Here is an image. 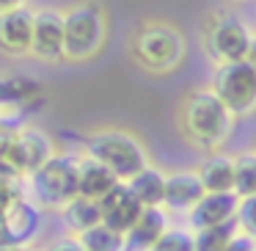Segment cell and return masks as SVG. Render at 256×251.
<instances>
[{
    "mask_svg": "<svg viewBox=\"0 0 256 251\" xmlns=\"http://www.w3.org/2000/svg\"><path fill=\"white\" fill-rule=\"evenodd\" d=\"M237 119L215 97L212 89H196L179 105V130L201 152H220L232 138Z\"/></svg>",
    "mask_w": 256,
    "mask_h": 251,
    "instance_id": "cell-1",
    "label": "cell"
},
{
    "mask_svg": "<svg viewBox=\"0 0 256 251\" xmlns=\"http://www.w3.org/2000/svg\"><path fill=\"white\" fill-rule=\"evenodd\" d=\"M130 58L149 75H171L188 58V39L168 20H146L130 36Z\"/></svg>",
    "mask_w": 256,
    "mask_h": 251,
    "instance_id": "cell-2",
    "label": "cell"
},
{
    "mask_svg": "<svg viewBox=\"0 0 256 251\" xmlns=\"http://www.w3.org/2000/svg\"><path fill=\"white\" fill-rule=\"evenodd\" d=\"M64 61L88 64L102 56L110 36V17L100 0H78L64 9Z\"/></svg>",
    "mask_w": 256,
    "mask_h": 251,
    "instance_id": "cell-3",
    "label": "cell"
},
{
    "mask_svg": "<svg viewBox=\"0 0 256 251\" xmlns=\"http://www.w3.org/2000/svg\"><path fill=\"white\" fill-rule=\"evenodd\" d=\"M86 155L100 160L105 168H110L118 182H127L140 168L149 166V152H146L144 141L135 133L116 127L91 133L86 138Z\"/></svg>",
    "mask_w": 256,
    "mask_h": 251,
    "instance_id": "cell-4",
    "label": "cell"
},
{
    "mask_svg": "<svg viewBox=\"0 0 256 251\" xmlns=\"http://www.w3.org/2000/svg\"><path fill=\"white\" fill-rule=\"evenodd\" d=\"M28 193L39 210L61 212L78 196V157L66 152H56L47 163H42L34 174H28Z\"/></svg>",
    "mask_w": 256,
    "mask_h": 251,
    "instance_id": "cell-5",
    "label": "cell"
},
{
    "mask_svg": "<svg viewBox=\"0 0 256 251\" xmlns=\"http://www.w3.org/2000/svg\"><path fill=\"white\" fill-rule=\"evenodd\" d=\"M254 45L250 28L232 12H215L204 23V50L218 64L245 61Z\"/></svg>",
    "mask_w": 256,
    "mask_h": 251,
    "instance_id": "cell-6",
    "label": "cell"
},
{
    "mask_svg": "<svg viewBox=\"0 0 256 251\" xmlns=\"http://www.w3.org/2000/svg\"><path fill=\"white\" fill-rule=\"evenodd\" d=\"M212 91L228 108L234 119H245L256 113V69L250 61H232L218 64L212 75Z\"/></svg>",
    "mask_w": 256,
    "mask_h": 251,
    "instance_id": "cell-7",
    "label": "cell"
},
{
    "mask_svg": "<svg viewBox=\"0 0 256 251\" xmlns=\"http://www.w3.org/2000/svg\"><path fill=\"white\" fill-rule=\"evenodd\" d=\"M30 58L42 64L64 61V14L61 9H36L34 36H30Z\"/></svg>",
    "mask_w": 256,
    "mask_h": 251,
    "instance_id": "cell-8",
    "label": "cell"
},
{
    "mask_svg": "<svg viewBox=\"0 0 256 251\" xmlns=\"http://www.w3.org/2000/svg\"><path fill=\"white\" fill-rule=\"evenodd\" d=\"M42 229V210L30 199H20L0 218V245L3 248H25Z\"/></svg>",
    "mask_w": 256,
    "mask_h": 251,
    "instance_id": "cell-9",
    "label": "cell"
},
{
    "mask_svg": "<svg viewBox=\"0 0 256 251\" xmlns=\"http://www.w3.org/2000/svg\"><path fill=\"white\" fill-rule=\"evenodd\" d=\"M30 36H34V9L17 6L0 14V53L3 56H30Z\"/></svg>",
    "mask_w": 256,
    "mask_h": 251,
    "instance_id": "cell-10",
    "label": "cell"
},
{
    "mask_svg": "<svg viewBox=\"0 0 256 251\" xmlns=\"http://www.w3.org/2000/svg\"><path fill=\"white\" fill-rule=\"evenodd\" d=\"M237 207H240V196L237 193H204L193 207L188 210V229L204 226H218V223H228L237 218Z\"/></svg>",
    "mask_w": 256,
    "mask_h": 251,
    "instance_id": "cell-11",
    "label": "cell"
},
{
    "mask_svg": "<svg viewBox=\"0 0 256 251\" xmlns=\"http://www.w3.org/2000/svg\"><path fill=\"white\" fill-rule=\"evenodd\" d=\"M140 212H144V204L132 196L127 182H118L110 193L100 199V221L122 234L138 221Z\"/></svg>",
    "mask_w": 256,
    "mask_h": 251,
    "instance_id": "cell-12",
    "label": "cell"
},
{
    "mask_svg": "<svg viewBox=\"0 0 256 251\" xmlns=\"http://www.w3.org/2000/svg\"><path fill=\"white\" fill-rule=\"evenodd\" d=\"M168 226H171V218L166 207H144L138 221L124 232V245L127 251H149Z\"/></svg>",
    "mask_w": 256,
    "mask_h": 251,
    "instance_id": "cell-13",
    "label": "cell"
},
{
    "mask_svg": "<svg viewBox=\"0 0 256 251\" xmlns=\"http://www.w3.org/2000/svg\"><path fill=\"white\" fill-rule=\"evenodd\" d=\"M204 185H201L196 171H174L166 174V193H162V207L168 212H188L196 201L204 196Z\"/></svg>",
    "mask_w": 256,
    "mask_h": 251,
    "instance_id": "cell-14",
    "label": "cell"
},
{
    "mask_svg": "<svg viewBox=\"0 0 256 251\" xmlns=\"http://www.w3.org/2000/svg\"><path fill=\"white\" fill-rule=\"evenodd\" d=\"M17 152L20 163H22L25 177L34 174L42 163H47L56 155V141L50 133H44L42 127H22L17 130Z\"/></svg>",
    "mask_w": 256,
    "mask_h": 251,
    "instance_id": "cell-15",
    "label": "cell"
},
{
    "mask_svg": "<svg viewBox=\"0 0 256 251\" xmlns=\"http://www.w3.org/2000/svg\"><path fill=\"white\" fill-rule=\"evenodd\" d=\"M118 185L116 174L110 168H105L100 160L86 155L83 160H78V196L91 201H100L102 196H108Z\"/></svg>",
    "mask_w": 256,
    "mask_h": 251,
    "instance_id": "cell-16",
    "label": "cell"
},
{
    "mask_svg": "<svg viewBox=\"0 0 256 251\" xmlns=\"http://www.w3.org/2000/svg\"><path fill=\"white\" fill-rule=\"evenodd\" d=\"M44 100V89L39 80L22 75H0V111L3 108H34Z\"/></svg>",
    "mask_w": 256,
    "mask_h": 251,
    "instance_id": "cell-17",
    "label": "cell"
},
{
    "mask_svg": "<svg viewBox=\"0 0 256 251\" xmlns=\"http://www.w3.org/2000/svg\"><path fill=\"white\" fill-rule=\"evenodd\" d=\"M196 174L206 193H234V157L226 152H210Z\"/></svg>",
    "mask_w": 256,
    "mask_h": 251,
    "instance_id": "cell-18",
    "label": "cell"
},
{
    "mask_svg": "<svg viewBox=\"0 0 256 251\" xmlns=\"http://www.w3.org/2000/svg\"><path fill=\"white\" fill-rule=\"evenodd\" d=\"M127 188L132 190V196L140 201L144 207H162V193H166V174L157 166H146L140 168L135 177L127 179Z\"/></svg>",
    "mask_w": 256,
    "mask_h": 251,
    "instance_id": "cell-19",
    "label": "cell"
},
{
    "mask_svg": "<svg viewBox=\"0 0 256 251\" xmlns=\"http://www.w3.org/2000/svg\"><path fill=\"white\" fill-rule=\"evenodd\" d=\"M64 215V223L72 234H80L86 232L88 226L100 223V201H91V199H83V196H74L66 207L61 210Z\"/></svg>",
    "mask_w": 256,
    "mask_h": 251,
    "instance_id": "cell-20",
    "label": "cell"
},
{
    "mask_svg": "<svg viewBox=\"0 0 256 251\" xmlns=\"http://www.w3.org/2000/svg\"><path fill=\"white\" fill-rule=\"evenodd\" d=\"M74 240H78L86 251H127L124 234L116 232V229H110V226H105L102 221L94 223V226H88L86 232L74 234Z\"/></svg>",
    "mask_w": 256,
    "mask_h": 251,
    "instance_id": "cell-21",
    "label": "cell"
},
{
    "mask_svg": "<svg viewBox=\"0 0 256 251\" xmlns=\"http://www.w3.org/2000/svg\"><path fill=\"white\" fill-rule=\"evenodd\" d=\"M0 179H17V182L25 179L17 152V130L8 127H0Z\"/></svg>",
    "mask_w": 256,
    "mask_h": 251,
    "instance_id": "cell-22",
    "label": "cell"
},
{
    "mask_svg": "<svg viewBox=\"0 0 256 251\" xmlns=\"http://www.w3.org/2000/svg\"><path fill=\"white\" fill-rule=\"evenodd\" d=\"M237 221L218 223V226H204L193 232V248L196 251H223L226 243L237 234Z\"/></svg>",
    "mask_w": 256,
    "mask_h": 251,
    "instance_id": "cell-23",
    "label": "cell"
},
{
    "mask_svg": "<svg viewBox=\"0 0 256 251\" xmlns=\"http://www.w3.org/2000/svg\"><path fill=\"white\" fill-rule=\"evenodd\" d=\"M234 193L240 199L256 196V152H242L234 157Z\"/></svg>",
    "mask_w": 256,
    "mask_h": 251,
    "instance_id": "cell-24",
    "label": "cell"
},
{
    "mask_svg": "<svg viewBox=\"0 0 256 251\" xmlns=\"http://www.w3.org/2000/svg\"><path fill=\"white\" fill-rule=\"evenodd\" d=\"M149 251H196L193 248V232L188 226H168L162 237Z\"/></svg>",
    "mask_w": 256,
    "mask_h": 251,
    "instance_id": "cell-25",
    "label": "cell"
},
{
    "mask_svg": "<svg viewBox=\"0 0 256 251\" xmlns=\"http://www.w3.org/2000/svg\"><path fill=\"white\" fill-rule=\"evenodd\" d=\"M237 229L242 234H248L250 240L256 243V196H248V199H240L237 207Z\"/></svg>",
    "mask_w": 256,
    "mask_h": 251,
    "instance_id": "cell-26",
    "label": "cell"
},
{
    "mask_svg": "<svg viewBox=\"0 0 256 251\" xmlns=\"http://www.w3.org/2000/svg\"><path fill=\"white\" fill-rule=\"evenodd\" d=\"M22 188H20L17 179H0V218L6 215L20 199H22Z\"/></svg>",
    "mask_w": 256,
    "mask_h": 251,
    "instance_id": "cell-27",
    "label": "cell"
},
{
    "mask_svg": "<svg viewBox=\"0 0 256 251\" xmlns=\"http://www.w3.org/2000/svg\"><path fill=\"white\" fill-rule=\"evenodd\" d=\"M254 248H256V243H254V240H250L248 234L237 232V234H234V237L226 243V248H223V251H254Z\"/></svg>",
    "mask_w": 256,
    "mask_h": 251,
    "instance_id": "cell-28",
    "label": "cell"
},
{
    "mask_svg": "<svg viewBox=\"0 0 256 251\" xmlns=\"http://www.w3.org/2000/svg\"><path fill=\"white\" fill-rule=\"evenodd\" d=\"M47 251H86V248L74 237H69V240H58V243H52Z\"/></svg>",
    "mask_w": 256,
    "mask_h": 251,
    "instance_id": "cell-29",
    "label": "cell"
},
{
    "mask_svg": "<svg viewBox=\"0 0 256 251\" xmlns=\"http://www.w3.org/2000/svg\"><path fill=\"white\" fill-rule=\"evenodd\" d=\"M17 6H25V0H0V14L8 12V9H17Z\"/></svg>",
    "mask_w": 256,
    "mask_h": 251,
    "instance_id": "cell-30",
    "label": "cell"
},
{
    "mask_svg": "<svg viewBox=\"0 0 256 251\" xmlns=\"http://www.w3.org/2000/svg\"><path fill=\"white\" fill-rule=\"evenodd\" d=\"M248 61H250V67L256 69V36H254V45H250V53H248Z\"/></svg>",
    "mask_w": 256,
    "mask_h": 251,
    "instance_id": "cell-31",
    "label": "cell"
},
{
    "mask_svg": "<svg viewBox=\"0 0 256 251\" xmlns=\"http://www.w3.org/2000/svg\"><path fill=\"white\" fill-rule=\"evenodd\" d=\"M0 251H22V248H3V245H0Z\"/></svg>",
    "mask_w": 256,
    "mask_h": 251,
    "instance_id": "cell-32",
    "label": "cell"
},
{
    "mask_svg": "<svg viewBox=\"0 0 256 251\" xmlns=\"http://www.w3.org/2000/svg\"><path fill=\"white\" fill-rule=\"evenodd\" d=\"M232 3H248V0H232Z\"/></svg>",
    "mask_w": 256,
    "mask_h": 251,
    "instance_id": "cell-33",
    "label": "cell"
},
{
    "mask_svg": "<svg viewBox=\"0 0 256 251\" xmlns=\"http://www.w3.org/2000/svg\"><path fill=\"white\" fill-rule=\"evenodd\" d=\"M0 127H3V111H0Z\"/></svg>",
    "mask_w": 256,
    "mask_h": 251,
    "instance_id": "cell-34",
    "label": "cell"
},
{
    "mask_svg": "<svg viewBox=\"0 0 256 251\" xmlns=\"http://www.w3.org/2000/svg\"><path fill=\"white\" fill-rule=\"evenodd\" d=\"M22 251H34V248H22Z\"/></svg>",
    "mask_w": 256,
    "mask_h": 251,
    "instance_id": "cell-35",
    "label": "cell"
},
{
    "mask_svg": "<svg viewBox=\"0 0 256 251\" xmlns=\"http://www.w3.org/2000/svg\"><path fill=\"white\" fill-rule=\"evenodd\" d=\"M254 251H256V248H254Z\"/></svg>",
    "mask_w": 256,
    "mask_h": 251,
    "instance_id": "cell-36",
    "label": "cell"
}]
</instances>
